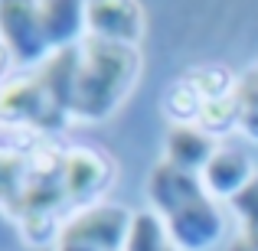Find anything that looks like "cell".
Listing matches in <instances>:
<instances>
[{
	"label": "cell",
	"instance_id": "obj_1",
	"mask_svg": "<svg viewBox=\"0 0 258 251\" xmlns=\"http://www.w3.org/2000/svg\"><path fill=\"white\" fill-rule=\"evenodd\" d=\"M76 49L52 52L33 69H13L0 82V134L46 140L72 124Z\"/></svg>",
	"mask_w": 258,
	"mask_h": 251
},
{
	"label": "cell",
	"instance_id": "obj_2",
	"mask_svg": "<svg viewBox=\"0 0 258 251\" xmlns=\"http://www.w3.org/2000/svg\"><path fill=\"white\" fill-rule=\"evenodd\" d=\"M144 189L151 212L164 222L167 235L180 251H213L222 241L226 215L219 199L203 186L200 173H186L160 160L151 166Z\"/></svg>",
	"mask_w": 258,
	"mask_h": 251
},
{
	"label": "cell",
	"instance_id": "obj_3",
	"mask_svg": "<svg viewBox=\"0 0 258 251\" xmlns=\"http://www.w3.org/2000/svg\"><path fill=\"white\" fill-rule=\"evenodd\" d=\"M141 49L85 36L76 46V82H72V121H108L141 78Z\"/></svg>",
	"mask_w": 258,
	"mask_h": 251
},
{
	"label": "cell",
	"instance_id": "obj_4",
	"mask_svg": "<svg viewBox=\"0 0 258 251\" xmlns=\"http://www.w3.org/2000/svg\"><path fill=\"white\" fill-rule=\"evenodd\" d=\"M134 215L138 212H131L121 202H95L66 219L49 251H124Z\"/></svg>",
	"mask_w": 258,
	"mask_h": 251
},
{
	"label": "cell",
	"instance_id": "obj_5",
	"mask_svg": "<svg viewBox=\"0 0 258 251\" xmlns=\"http://www.w3.org/2000/svg\"><path fill=\"white\" fill-rule=\"evenodd\" d=\"M0 46L13 69H33L52 56L39 17V0H0Z\"/></svg>",
	"mask_w": 258,
	"mask_h": 251
},
{
	"label": "cell",
	"instance_id": "obj_6",
	"mask_svg": "<svg viewBox=\"0 0 258 251\" xmlns=\"http://www.w3.org/2000/svg\"><path fill=\"white\" fill-rule=\"evenodd\" d=\"M85 26L92 39L138 49L147 30L141 0H85Z\"/></svg>",
	"mask_w": 258,
	"mask_h": 251
},
{
	"label": "cell",
	"instance_id": "obj_7",
	"mask_svg": "<svg viewBox=\"0 0 258 251\" xmlns=\"http://www.w3.org/2000/svg\"><path fill=\"white\" fill-rule=\"evenodd\" d=\"M255 176H258V170H255L252 157H248L245 150H239V147H216L209 163L203 166L200 180L216 199L232 202Z\"/></svg>",
	"mask_w": 258,
	"mask_h": 251
},
{
	"label": "cell",
	"instance_id": "obj_8",
	"mask_svg": "<svg viewBox=\"0 0 258 251\" xmlns=\"http://www.w3.org/2000/svg\"><path fill=\"white\" fill-rule=\"evenodd\" d=\"M39 17L52 52L76 49L88 36L85 26V0H39Z\"/></svg>",
	"mask_w": 258,
	"mask_h": 251
},
{
	"label": "cell",
	"instance_id": "obj_9",
	"mask_svg": "<svg viewBox=\"0 0 258 251\" xmlns=\"http://www.w3.org/2000/svg\"><path fill=\"white\" fill-rule=\"evenodd\" d=\"M216 153V140L196 124H173L164 137V160L186 173H203L209 157Z\"/></svg>",
	"mask_w": 258,
	"mask_h": 251
},
{
	"label": "cell",
	"instance_id": "obj_10",
	"mask_svg": "<svg viewBox=\"0 0 258 251\" xmlns=\"http://www.w3.org/2000/svg\"><path fill=\"white\" fill-rule=\"evenodd\" d=\"M33 163V140L30 144H0V212H10V206L23 193L26 173Z\"/></svg>",
	"mask_w": 258,
	"mask_h": 251
},
{
	"label": "cell",
	"instance_id": "obj_11",
	"mask_svg": "<svg viewBox=\"0 0 258 251\" xmlns=\"http://www.w3.org/2000/svg\"><path fill=\"white\" fill-rule=\"evenodd\" d=\"M196 127L206 131L213 140L216 137H229V134L239 131V101H235V92L203 101L200 118H196Z\"/></svg>",
	"mask_w": 258,
	"mask_h": 251
},
{
	"label": "cell",
	"instance_id": "obj_12",
	"mask_svg": "<svg viewBox=\"0 0 258 251\" xmlns=\"http://www.w3.org/2000/svg\"><path fill=\"white\" fill-rule=\"evenodd\" d=\"M200 108H203V95L186 82V75L176 78V82L167 88L164 101H160V111H164V118L170 121V127L173 124H196Z\"/></svg>",
	"mask_w": 258,
	"mask_h": 251
},
{
	"label": "cell",
	"instance_id": "obj_13",
	"mask_svg": "<svg viewBox=\"0 0 258 251\" xmlns=\"http://www.w3.org/2000/svg\"><path fill=\"white\" fill-rule=\"evenodd\" d=\"M239 101V134L258 144V62H252L235 82Z\"/></svg>",
	"mask_w": 258,
	"mask_h": 251
},
{
	"label": "cell",
	"instance_id": "obj_14",
	"mask_svg": "<svg viewBox=\"0 0 258 251\" xmlns=\"http://www.w3.org/2000/svg\"><path fill=\"white\" fill-rule=\"evenodd\" d=\"M124 251H180V248L173 245V238L167 235L164 222H160L154 212H138Z\"/></svg>",
	"mask_w": 258,
	"mask_h": 251
},
{
	"label": "cell",
	"instance_id": "obj_15",
	"mask_svg": "<svg viewBox=\"0 0 258 251\" xmlns=\"http://www.w3.org/2000/svg\"><path fill=\"white\" fill-rule=\"evenodd\" d=\"M229 206L235 209V215H239V222H242V238L258 241V176L229 202Z\"/></svg>",
	"mask_w": 258,
	"mask_h": 251
},
{
	"label": "cell",
	"instance_id": "obj_16",
	"mask_svg": "<svg viewBox=\"0 0 258 251\" xmlns=\"http://www.w3.org/2000/svg\"><path fill=\"white\" fill-rule=\"evenodd\" d=\"M10 72H13V62H10V56L4 52V46H0V82H4Z\"/></svg>",
	"mask_w": 258,
	"mask_h": 251
},
{
	"label": "cell",
	"instance_id": "obj_17",
	"mask_svg": "<svg viewBox=\"0 0 258 251\" xmlns=\"http://www.w3.org/2000/svg\"><path fill=\"white\" fill-rule=\"evenodd\" d=\"M226 251H255V245H252V241H245V238L239 235V238L229 241V248H226Z\"/></svg>",
	"mask_w": 258,
	"mask_h": 251
},
{
	"label": "cell",
	"instance_id": "obj_18",
	"mask_svg": "<svg viewBox=\"0 0 258 251\" xmlns=\"http://www.w3.org/2000/svg\"><path fill=\"white\" fill-rule=\"evenodd\" d=\"M245 241H248V238H245ZM252 245H255V251H258V241H252Z\"/></svg>",
	"mask_w": 258,
	"mask_h": 251
}]
</instances>
